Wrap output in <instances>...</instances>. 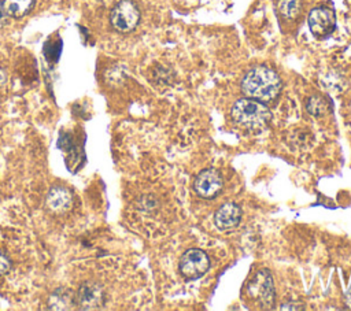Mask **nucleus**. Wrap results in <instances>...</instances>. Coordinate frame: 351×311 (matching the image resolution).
<instances>
[{
  "mask_svg": "<svg viewBox=\"0 0 351 311\" xmlns=\"http://www.w3.org/2000/svg\"><path fill=\"white\" fill-rule=\"evenodd\" d=\"M241 90L247 97L263 103L271 101L281 90V79L273 69L263 64L255 66L243 77Z\"/></svg>",
  "mask_w": 351,
  "mask_h": 311,
  "instance_id": "f257e3e1",
  "label": "nucleus"
},
{
  "mask_svg": "<svg viewBox=\"0 0 351 311\" xmlns=\"http://www.w3.org/2000/svg\"><path fill=\"white\" fill-rule=\"evenodd\" d=\"M232 118L236 123L247 129H259L271 119V112L263 101L244 97L233 104Z\"/></svg>",
  "mask_w": 351,
  "mask_h": 311,
  "instance_id": "f03ea898",
  "label": "nucleus"
},
{
  "mask_svg": "<svg viewBox=\"0 0 351 311\" xmlns=\"http://www.w3.org/2000/svg\"><path fill=\"white\" fill-rule=\"evenodd\" d=\"M111 26L119 33H129L140 22V10L132 0H121L110 14Z\"/></svg>",
  "mask_w": 351,
  "mask_h": 311,
  "instance_id": "7ed1b4c3",
  "label": "nucleus"
},
{
  "mask_svg": "<svg viewBox=\"0 0 351 311\" xmlns=\"http://www.w3.org/2000/svg\"><path fill=\"white\" fill-rule=\"evenodd\" d=\"M178 269L181 274L189 279L200 278L210 269V259L207 253L199 248L188 249L180 259Z\"/></svg>",
  "mask_w": 351,
  "mask_h": 311,
  "instance_id": "20e7f679",
  "label": "nucleus"
},
{
  "mask_svg": "<svg viewBox=\"0 0 351 311\" xmlns=\"http://www.w3.org/2000/svg\"><path fill=\"white\" fill-rule=\"evenodd\" d=\"M250 296L254 297L263 308H271L274 304V285L267 270H261L248 284Z\"/></svg>",
  "mask_w": 351,
  "mask_h": 311,
  "instance_id": "39448f33",
  "label": "nucleus"
},
{
  "mask_svg": "<svg viewBox=\"0 0 351 311\" xmlns=\"http://www.w3.org/2000/svg\"><path fill=\"white\" fill-rule=\"evenodd\" d=\"M308 27L317 37H328L336 27L335 11L328 7H315L308 14Z\"/></svg>",
  "mask_w": 351,
  "mask_h": 311,
  "instance_id": "423d86ee",
  "label": "nucleus"
},
{
  "mask_svg": "<svg viewBox=\"0 0 351 311\" xmlns=\"http://www.w3.org/2000/svg\"><path fill=\"white\" fill-rule=\"evenodd\" d=\"M222 185V177L215 169H204L196 175L193 189L200 197L213 199L221 192Z\"/></svg>",
  "mask_w": 351,
  "mask_h": 311,
  "instance_id": "0eeeda50",
  "label": "nucleus"
},
{
  "mask_svg": "<svg viewBox=\"0 0 351 311\" xmlns=\"http://www.w3.org/2000/svg\"><path fill=\"white\" fill-rule=\"evenodd\" d=\"M104 303V292L101 286L93 281L80 285L75 293V307L80 310H96Z\"/></svg>",
  "mask_w": 351,
  "mask_h": 311,
  "instance_id": "6e6552de",
  "label": "nucleus"
},
{
  "mask_svg": "<svg viewBox=\"0 0 351 311\" xmlns=\"http://www.w3.org/2000/svg\"><path fill=\"white\" fill-rule=\"evenodd\" d=\"M240 221H241V210L236 203L222 204L214 215V223L222 232L233 230L234 227L239 226Z\"/></svg>",
  "mask_w": 351,
  "mask_h": 311,
  "instance_id": "1a4fd4ad",
  "label": "nucleus"
},
{
  "mask_svg": "<svg viewBox=\"0 0 351 311\" xmlns=\"http://www.w3.org/2000/svg\"><path fill=\"white\" fill-rule=\"evenodd\" d=\"M47 207L55 214H63L69 211L73 206V196L69 189L63 186H53L45 199Z\"/></svg>",
  "mask_w": 351,
  "mask_h": 311,
  "instance_id": "9d476101",
  "label": "nucleus"
},
{
  "mask_svg": "<svg viewBox=\"0 0 351 311\" xmlns=\"http://www.w3.org/2000/svg\"><path fill=\"white\" fill-rule=\"evenodd\" d=\"M73 307H75V293L67 288L53 290L48 299L49 310H70Z\"/></svg>",
  "mask_w": 351,
  "mask_h": 311,
  "instance_id": "9b49d317",
  "label": "nucleus"
},
{
  "mask_svg": "<svg viewBox=\"0 0 351 311\" xmlns=\"http://www.w3.org/2000/svg\"><path fill=\"white\" fill-rule=\"evenodd\" d=\"M36 0H0V5L3 7L7 16L22 18L27 15L33 7Z\"/></svg>",
  "mask_w": 351,
  "mask_h": 311,
  "instance_id": "f8f14e48",
  "label": "nucleus"
},
{
  "mask_svg": "<svg viewBox=\"0 0 351 311\" xmlns=\"http://www.w3.org/2000/svg\"><path fill=\"white\" fill-rule=\"evenodd\" d=\"M306 110L314 116H322L329 111V103L324 96L314 95L307 99Z\"/></svg>",
  "mask_w": 351,
  "mask_h": 311,
  "instance_id": "ddd939ff",
  "label": "nucleus"
},
{
  "mask_svg": "<svg viewBox=\"0 0 351 311\" xmlns=\"http://www.w3.org/2000/svg\"><path fill=\"white\" fill-rule=\"evenodd\" d=\"M278 11L287 19H293L299 15L302 3L300 0H278Z\"/></svg>",
  "mask_w": 351,
  "mask_h": 311,
  "instance_id": "4468645a",
  "label": "nucleus"
},
{
  "mask_svg": "<svg viewBox=\"0 0 351 311\" xmlns=\"http://www.w3.org/2000/svg\"><path fill=\"white\" fill-rule=\"evenodd\" d=\"M11 267V260L8 259V256L0 249V277L7 274L8 270Z\"/></svg>",
  "mask_w": 351,
  "mask_h": 311,
  "instance_id": "2eb2a0df",
  "label": "nucleus"
},
{
  "mask_svg": "<svg viewBox=\"0 0 351 311\" xmlns=\"http://www.w3.org/2000/svg\"><path fill=\"white\" fill-rule=\"evenodd\" d=\"M5 21H7V14L4 12V10H3V7L0 5V29L4 26V23H5Z\"/></svg>",
  "mask_w": 351,
  "mask_h": 311,
  "instance_id": "dca6fc26",
  "label": "nucleus"
},
{
  "mask_svg": "<svg viewBox=\"0 0 351 311\" xmlns=\"http://www.w3.org/2000/svg\"><path fill=\"white\" fill-rule=\"evenodd\" d=\"M4 81V74L0 71V84Z\"/></svg>",
  "mask_w": 351,
  "mask_h": 311,
  "instance_id": "f3484780",
  "label": "nucleus"
}]
</instances>
